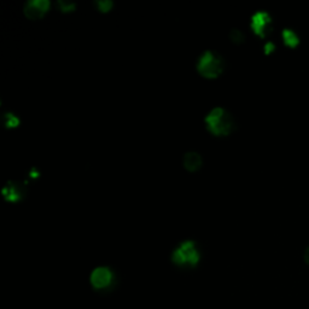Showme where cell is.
<instances>
[{"label":"cell","mask_w":309,"mask_h":309,"mask_svg":"<svg viewBox=\"0 0 309 309\" xmlns=\"http://www.w3.org/2000/svg\"><path fill=\"white\" fill-rule=\"evenodd\" d=\"M208 131L216 137H226L233 132L236 127L235 120L226 109L216 106L210 110L209 113L204 118Z\"/></svg>","instance_id":"6da1fadb"},{"label":"cell","mask_w":309,"mask_h":309,"mask_svg":"<svg viewBox=\"0 0 309 309\" xmlns=\"http://www.w3.org/2000/svg\"><path fill=\"white\" fill-rule=\"evenodd\" d=\"M225 62L222 57L215 51L207 50L202 53L197 63V70L203 78L216 79L222 74Z\"/></svg>","instance_id":"7a4b0ae2"},{"label":"cell","mask_w":309,"mask_h":309,"mask_svg":"<svg viewBox=\"0 0 309 309\" xmlns=\"http://www.w3.org/2000/svg\"><path fill=\"white\" fill-rule=\"evenodd\" d=\"M200 250L196 243L185 241L173 251V262L176 266H196L200 261Z\"/></svg>","instance_id":"3957f363"},{"label":"cell","mask_w":309,"mask_h":309,"mask_svg":"<svg viewBox=\"0 0 309 309\" xmlns=\"http://www.w3.org/2000/svg\"><path fill=\"white\" fill-rule=\"evenodd\" d=\"M250 26L256 35L260 37H266L269 35V33L272 31V18H271L269 14L266 11H257L256 14H254L253 17H251Z\"/></svg>","instance_id":"277c9868"},{"label":"cell","mask_w":309,"mask_h":309,"mask_svg":"<svg viewBox=\"0 0 309 309\" xmlns=\"http://www.w3.org/2000/svg\"><path fill=\"white\" fill-rule=\"evenodd\" d=\"M50 6L51 4L47 0H29L23 8L24 16L33 21L40 20L49 12Z\"/></svg>","instance_id":"5b68a950"},{"label":"cell","mask_w":309,"mask_h":309,"mask_svg":"<svg viewBox=\"0 0 309 309\" xmlns=\"http://www.w3.org/2000/svg\"><path fill=\"white\" fill-rule=\"evenodd\" d=\"M2 195L10 203H18L26 197L27 186L26 184H22V182L10 181L3 187Z\"/></svg>","instance_id":"8992f818"},{"label":"cell","mask_w":309,"mask_h":309,"mask_svg":"<svg viewBox=\"0 0 309 309\" xmlns=\"http://www.w3.org/2000/svg\"><path fill=\"white\" fill-rule=\"evenodd\" d=\"M112 272L108 267H98L91 274V284L96 289H105L112 283Z\"/></svg>","instance_id":"52a82bcc"},{"label":"cell","mask_w":309,"mask_h":309,"mask_svg":"<svg viewBox=\"0 0 309 309\" xmlns=\"http://www.w3.org/2000/svg\"><path fill=\"white\" fill-rule=\"evenodd\" d=\"M182 165H184L185 169L187 170V172L194 173L197 172V170L201 168L202 165H203V160H202V156L198 152L190 151V152H186L184 154Z\"/></svg>","instance_id":"ba28073f"},{"label":"cell","mask_w":309,"mask_h":309,"mask_svg":"<svg viewBox=\"0 0 309 309\" xmlns=\"http://www.w3.org/2000/svg\"><path fill=\"white\" fill-rule=\"evenodd\" d=\"M283 37H284V42H285L286 45L289 47H296L298 45V36L296 35V33L294 30H290V29H285L283 31Z\"/></svg>","instance_id":"9c48e42d"},{"label":"cell","mask_w":309,"mask_h":309,"mask_svg":"<svg viewBox=\"0 0 309 309\" xmlns=\"http://www.w3.org/2000/svg\"><path fill=\"white\" fill-rule=\"evenodd\" d=\"M229 39H231V42L236 44V45H241V44L245 42V35L244 33L239 29H232L229 31Z\"/></svg>","instance_id":"30bf717a"},{"label":"cell","mask_w":309,"mask_h":309,"mask_svg":"<svg viewBox=\"0 0 309 309\" xmlns=\"http://www.w3.org/2000/svg\"><path fill=\"white\" fill-rule=\"evenodd\" d=\"M4 122H5L6 127L14 128V127H17V126L20 125V119H18L16 115H14L12 112H8L4 118Z\"/></svg>","instance_id":"8fae6325"},{"label":"cell","mask_w":309,"mask_h":309,"mask_svg":"<svg viewBox=\"0 0 309 309\" xmlns=\"http://www.w3.org/2000/svg\"><path fill=\"white\" fill-rule=\"evenodd\" d=\"M96 6L100 12H108L111 10L112 3L110 0H99V2L96 3Z\"/></svg>","instance_id":"7c38bea8"},{"label":"cell","mask_w":309,"mask_h":309,"mask_svg":"<svg viewBox=\"0 0 309 309\" xmlns=\"http://www.w3.org/2000/svg\"><path fill=\"white\" fill-rule=\"evenodd\" d=\"M58 8H59V11L65 12V14H67V12H71L75 10V4L61 0V2H58Z\"/></svg>","instance_id":"4fadbf2b"},{"label":"cell","mask_w":309,"mask_h":309,"mask_svg":"<svg viewBox=\"0 0 309 309\" xmlns=\"http://www.w3.org/2000/svg\"><path fill=\"white\" fill-rule=\"evenodd\" d=\"M274 50V45L272 43H268L267 45H266V53H269V52H272Z\"/></svg>","instance_id":"5bb4252c"},{"label":"cell","mask_w":309,"mask_h":309,"mask_svg":"<svg viewBox=\"0 0 309 309\" xmlns=\"http://www.w3.org/2000/svg\"><path fill=\"white\" fill-rule=\"evenodd\" d=\"M304 260H305V262L309 264V247L307 248V250H305V253H304Z\"/></svg>","instance_id":"9a60e30c"}]
</instances>
